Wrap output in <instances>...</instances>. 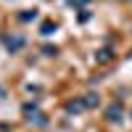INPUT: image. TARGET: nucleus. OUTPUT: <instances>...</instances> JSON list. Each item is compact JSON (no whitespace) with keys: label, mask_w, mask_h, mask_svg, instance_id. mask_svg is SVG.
Masks as SVG:
<instances>
[{"label":"nucleus","mask_w":132,"mask_h":132,"mask_svg":"<svg viewBox=\"0 0 132 132\" xmlns=\"http://www.w3.org/2000/svg\"><path fill=\"white\" fill-rule=\"evenodd\" d=\"M119 116H122V108H119V106H111V108H108V119H119Z\"/></svg>","instance_id":"1"},{"label":"nucleus","mask_w":132,"mask_h":132,"mask_svg":"<svg viewBox=\"0 0 132 132\" xmlns=\"http://www.w3.org/2000/svg\"><path fill=\"white\" fill-rule=\"evenodd\" d=\"M111 58V50H101V56H98V63H106Z\"/></svg>","instance_id":"2"}]
</instances>
